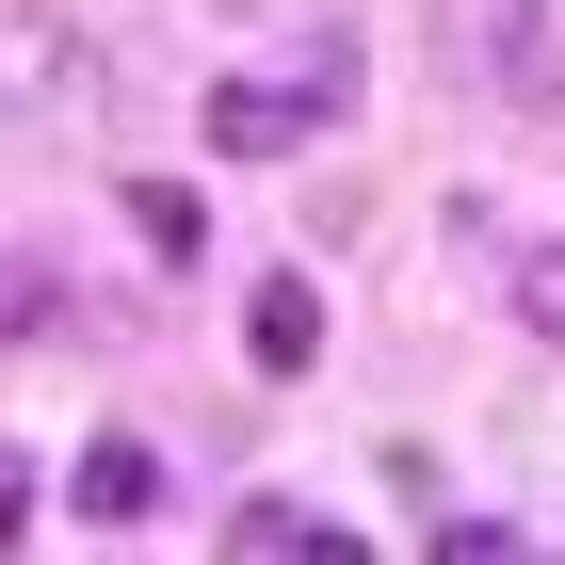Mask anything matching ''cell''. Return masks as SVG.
I'll list each match as a JSON object with an SVG mask.
<instances>
[{
	"label": "cell",
	"instance_id": "9c48e42d",
	"mask_svg": "<svg viewBox=\"0 0 565 565\" xmlns=\"http://www.w3.org/2000/svg\"><path fill=\"white\" fill-rule=\"evenodd\" d=\"M0 533H33V469H17V452H0Z\"/></svg>",
	"mask_w": 565,
	"mask_h": 565
},
{
	"label": "cell",
	"instance_id": "277c9868",
	"mask_svg": "<svg viewBox=\"0 0 565 565\" xmlns=\"http://www.w3.org/2000/svg\"><path fill=\"white\" fill-rule=\"evenodd\" d=\"M65 501H82L97 533H146V518H162V436H82Z\"/></svg>",
	"mask_w": 565,
	"mask_h": 565
},
{
	"label": "cell",
	"instance_id": "5b68a950",
	"mask_svg": "<svg viewBox=\"0 0 565 565\" xmlns=\"http://www.w3.org/2000/svg\"><path fill=\"white\" fill-rule=\"evenodd\" d=\"M243 355H259V372H323V291H307V275H259V307H243Z\"/></svg>",
	"mask_w": 565,
	"mask_h": 565
},
{
	"label": "cell",
	"instance_id": "6da1fadb",
	"mask_svg": "<svg viewBox=\"0 0 565 565\" xmlns=\"http://www.w3.org/2000/svg\"><path fill=\"white\" fill-rule=\"evenodd\" d=\"M452 65L501 114H565V0H452Z\"/></svg>",
	"mask_w": 565,
	"mask_h": 565
},
{
	"label": "cell",
	"instance_id": "8992f818",
	"mask_svg": "<svg viewBox=\"0 0 565 565\" xmlns=\"http://www.w3.org/2000/svg\"><path fill=\"white\" fill-rule=\"evenodd\" d=\"M226 550H259V565H275V550H307V565H355V533H340V518H307V501H275V484H259V501H226Z\"/></svg>",
	"mask_w": 565,
	"mask_h": 565
},
{
	"label": "cell",
	"instance_id": "3957f363",
	"mask_svg": "<svg viewBox=\"0 0 565 565\" xmlns=\"http://www.w3.org/2000/svg\"><path fill=\"white\" fill-rule=\"evenodd\" d=\"M0 130H97V49L65 17L0 33Z\"/></svg>",
	"mask_w": 565,
	"mask_h": 565
},
{
	"label": "cell",
	"instance_id": "ba28073f",
	"mask_svg": "<svg viewBox=\"0 0 565 565\" xmlns=\"http://www.w3.org/2000/svg\"><path fill=\"white\" fill-rule=\"evenodd\" d=\"M518 323L565 355V243H533V275H518Z\"/></svg>",
	"mask_w": 565,
	"mask_h": 565
},
{
	"label": "cell",
	"instance_id": "7a4b0ae2",
	"mask_svg": "<svg viewBox=\"0 0 565 565\" xmlns=\"http://www.w3.org/2000/svg\"><path fill=\"white\" fill-rule=\"evenodd\" d=\"M340 114H355V65H340V49H323L307 82H259V65L211 82V146H226V162H291V146H323Z\"/></svg>",
	"mask_w": 565,
	"mask_h": 565
},
{
	"label": "cell",
	"instance_id": "52a82bcc",
	"mask_svg": "<svg viewBox=\"0 0 565 565\" xmlns=\"http://www.w3.org/2000/svg\"><path fill=\"white\" fill-rule=\"evenodd\" d=\"M130 243H146L162 275H194V259H211V211H194V178H130Z\"/></svg>",
	"mask_w": 565,
	"mask_h": 565
}]
</instances>
